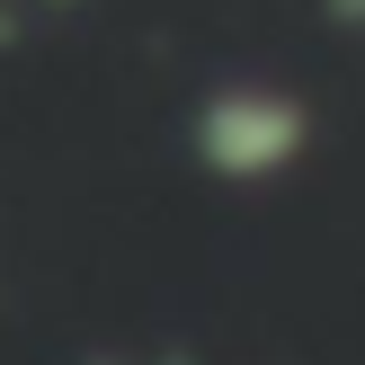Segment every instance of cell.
Listing matches in <instances>:
<instances>
[{"label": "cell", "instance_id": "cell-1", "mask_svg": "<svg viewBox=\"0 0 365 365\" xmlns=\"http://www.w3.org/2000/svg\"><path fill=\"white\" fill-rule=\"evenodd\" d=\"M303 143H312V107L285 89H214L196 116V152L223 178H277Z\"/></svg>", "mask_w": 365, "mask_h": 365}]
</instances>
